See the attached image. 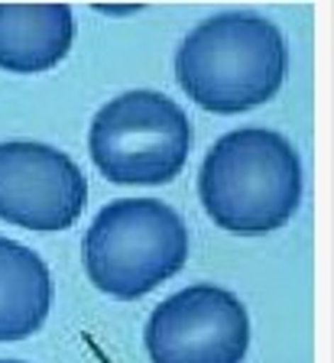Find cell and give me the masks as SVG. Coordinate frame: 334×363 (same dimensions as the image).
Returning a JSON list of instances; mask_svg holds the SVG:
<instances>
[{"mask_svg":"<svg viewBox=\"0 0 334 363\" xmlns=\"http://www.w3.org/2000/svg\"><path fill=\"white\" fill-rule=\"evenodd\" d=\"M289 52L273 20L224 10L201 20L175 49V78L201 111L243 113L263 107L286 82Z\"/></svg>","mask_w":334,"mask_h":363,"instance_id":"obj_1","label":"cell"},{"mask_svg":"<svg viewBox=\"0 0 334 363\" xmlns=\"http://www.w3.org/2000/svg\"><path fill=\"white\" fill-rule=\"evenodd\" d=\"M198 198L208 218L230 234L279 230L302 204V159L276 130H230L201 159Z\"/></svg>","mask_w":334,"mask_h":363,"instance_id":"obj_2","label":"cell"},{"mask_svg":"<svg viewBox=\"0 0 334 363\" xmlns=\"http://www.w3.org/2000/svg\"><path fill=\"white\" fill-rule=\"evenodd\" d=\"M189 259V230L160 198H117L94 214L84 234V272L111 298L133 302Z\"/></svg>","mask_w":334,"mask_h":363,"instance_id":"obj_3","label":"cell"},{"mask_svg":"<svg viewBox=\"0 0 334 363\" xmlns=\"http://www.w3.org/2000/svg\"><path fill=\"white\" fill-rule=\"evenodd\" d=\"M88 152L111 185H169L189 162L191 121L162 91H123L91 117Z\"/></svg>","mask_w":334,"mask_h":363,"instance_id":"obj_4","label":"cell"},{"mask_svg":"<svg viewBox=\"0 0 334 363\" xmlns=\"http://www.w3.org/2000/svg\"><path fill=\"white\" fill-rule=\"evenodd\" d=\"M143 344L152 363H240L250 347V315L234 292L195 282L152 308Z\"/></svg>","mask_w":334,"mask_h":363,"instance_id":"obj_5","label":"cell"},{"mask_svg":"<svg viewBox=\"0 0 334 363\" xmlns=\"http://www.w3.org/2000/svg\"><path fill=\"white\" fill-rule=\"evenodd\" d=\"M88 204V179L69 152L36 140L0 143V220L23 230H69Z\"/></svg>","mask_w":334,"mask_h":363,"instance_id":"obj_6","label":"cell"},{"mask_svg":"<svg viewBox=\"0 0 334 363\" xmlns=\"http://www.w3.org/2000/svg\"><path fill=\"white\" fill-rule=\"evenodd\" d=\"M75 43V13L69 4H0V68L49 72Z\"/></svg>","mask_w":334,"mask_h":363,"instance_id":"obj_7","label":"cell"},{"mask_svg":"<svg viewBox=\"0 0 334 363\" xmlns=\"http://www.w3.org/2000/svg\"><path fill=\"white\" fill-rule=\"evenodd\" d=\"M52 276L36 250L0 234V344L23 340L46 325Z\"/></svg>","mask_w":334,"mask_h":363,"instance_id":"obj_8","label":"cell"},{"mask_svg":"<svg viewBox=\"0 0 334 363\" xmlns=\"http://www.w3.org/2000/svg\"><path fill=\"white\" fill-rule=\"evenodd\" d=\"M0 363H26V360H0Z\"/></svg>","mask_w":334,"mask_h":363,"instance_id":"obj_9","label":"cell"}]
</instances>
